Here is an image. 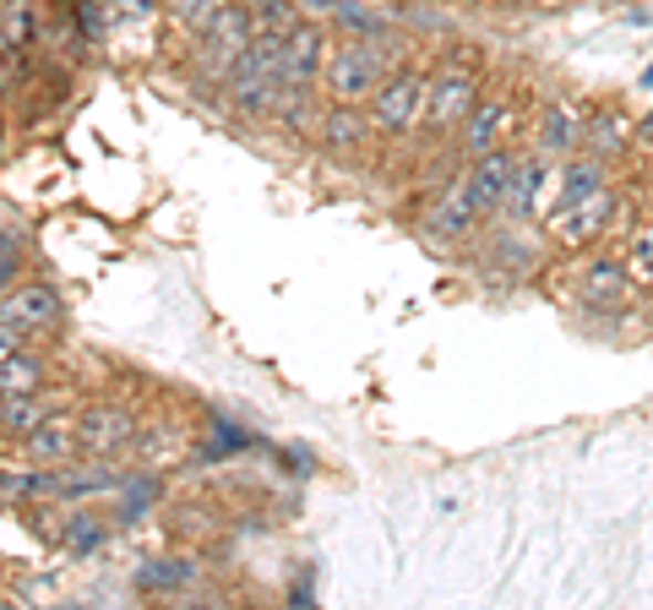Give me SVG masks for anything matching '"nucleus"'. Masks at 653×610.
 I'll return each instance as SVG.
<instances>
[{"mask_svg": "<svg viewBox=\"0 0 653 610\" xmlns=\"http://www.w3.org/2000/svg\"><path fill=\"white\" fill-rule=\"evenodd\" d=\"M164 6H169V11L180 17V22H191V28H201V22L213 17V6H218V0H164Z\"/></svg>", "mask_w": 653, "mask_h": 610, "instance_id": "obj_28", "label": "nucleus"}, {"mask_svg": "<svg viewBox=\"0 0 653 610\" xmlns=\"http://www.w3.org/2000/svg\"><path fill=\"white\" fill-rule=\"evenodd\" d=\"M643 87H653V66H649V71H643Z\"/></svg>", "mask_w": 653, "mask_h": 610, "instance_id": "obj_31", "label": "nucleus"}, {"mask_svg": "<svg viewBox=\"0 0 653 610\" xmlns=\"http://www.w3.org/2000/svg\"><path fill=\"white\" fill-rule=\"evenodd\" d=\"M522 158H512L507 147H490L474 158L468 169V197L479 207V218H522ZM528 224V218H522Z\"/></svg>", "mask_w": 653, "mask_h": 610, "instance_id": "obj_2", "label": "nucleus"}, {"mask_svg": "<svg viewBox=\"0 0 653 610\" xmlns=\"http://www.w3.org/2000/svg\"><path fill=\"white\" fill-rule=\"evenodd\" d=\"M322 76L332 104H371L376 82L387 76V61H382V50L371 39H343L338 50H326Z\"/></svg>", "mask_w": 653, "mask_h": 610, "instance_id": "obj_1", "label": "nucleus"}, {"mask_svg": "<svg viewBox=\"0 0 653 610\" xmlns=\"http://www.w3.org/2000/svg\"><path fill=\"white\" fill-rule=\"evenodd\" d=\"M474 224H479V207L468 197V175H463V180H447L442 197L425 207V229H431L436 240H463V235H474Z\"/></svg>", "mask_w": 653, "mask_h": 610, "instance_id": "obj_11", "label": "nucleus"}, {"mask_svg": "<svg viewBox=\"0 0 653 610\" xmlns=\"http://www.w3.org/2000/svg\"><path fill=\"white\" fill-rule=\"evenodd\" d=\"M82 442H76V420H65V414H50L33 436H22V453L33 458V464H44V469H61L71 464V453H76Z\"/></svg>", "mask_w": 653, "mask_h": 610, "instance_id": "obj_13", "label": "nucleus"}, {"mask_svg": "<svg viewBox=\"0 0 653 610\" xmlns=\"http://www.w3.org/2000/svg\"><path fill=\"white\" fill-rule=\"evenodd\" d=\"M479 104V71L447 61L442 71H431V93H425V121L431 132H453L463 126V115Z\"/></svg>", "mask_w": 653, "mask_h": 610, "instance_id": "obj_4", "label": "nucleus"}, {"mask_svg": "<svg viewBox=\"0 0 653 610\" xmlns=\"http://www.w3.org/2000/svg\"><path fill=\"white\" fill-rule=\"evenodd\" d=\"M158 496H164V479L158 475H126L121 490H115V518H121V524H136Z\"/></svg>", "mask_w": 653, "mask_h": 610, "instance_id": "obj_19", "label": "nucleus"}, {"mask_svg": "<svg viewBox=\"0 0 653 610\" xmlns=\"http://www.w3.org/2000/svg\"><path fill=\"white\" fill-rule=\"evenodd\" d=\"M425 93H431V71L419 66H397L387 71L382 82H376V93H371V121H376V132H414L419 121H425Z\"/></svg>", "mask_w": 653, "mask_h": 610, "instance_id": "obj_3", "label": "nucleus"}, {"mask_svg": "<svg viewBox=\"0 0 653 610\" xmlns=\"http://www.w3.org/2000/svg\"><path fill=\"white\" fill-rule=\"evenodd\" d=\"M17 343H22V333H17V328H11V322H0V354H11V349H17Z\"/></svg>", "mask_w": 653, "mask_h": 610, "instance_id": "obj_29", "label": "nucleus"}, {"mask_svg": "<svg viewBox=\"0 0 653 610\" xmlns=\"http://www.w3.org/2000/svg\"><path fill=\"white\" fill-rule=\"evenodd\" d=\"M578 142H583V121L567 104H545L539 110V153L556 158V153H572Z\"/></svg>", "mask_w": 653, "mask_h": 610, "instance_id": "obj_17", "label": "nucleus"}, {"mask_svg": "<svg viewBox=\"0 0 653 610\" xmlns=\"http://www.w3.org/2000/svg\"><path fill=\"white\" fill-rule=\"evenodd\" d=\"M599 186H604V158H599V153H588V158H572V164L561 169V197H556V207L583 203L588 192H599Z\"/></svg>", "mask_w": 653, "mask_h": 610, "instance_id": "obj_21", "label": "nucleus"}, {"mask_svg": "<svg viewBox=\"0 0 653 610\" xmlns=\"http://www.w3.org/2000/svg\"><path fill=\"white\" fill-rule=\"evenodd\" d=\"M44 387V354H33V349H11V354H0V399H11V393H39Z\"/></svg>", "mask_w": 653, "mask_h": 610, "instance_id": "obj_16", "label": "nucleus"}, {"mask_svg": "<svg viewBox=\"0 0 653 610\" xmlns=\"http://www.w3.org/2000/svg\"><path fill=\"white\" fill-rule=\"evenodd\" d=\"M317 126H322V142L332 153H354L371 136V115H360V104H326L317 115Z\"/></svg>", "mask_w": 653, "mask_h": 610, "instance_id": "obj_15", "label": "nucleus"}, {"mask_svg": "<svg viewBox=\"0 0 653 610\" xmlns=\"http://www.w3.org/2000/svg\"><path fill=\"white\" fill-rule=\"evenodd\" d=\"M76 442L93 453V458H110V453H126L136 442V414L126 404H93L76 414Z\"/></svg>", "mask_w": 653, "mask_h": 610, "instance_id": "obj_6", "label": "nucleus"}, {"mask_svg": "<svg viewBox=\"0 0 653 610\" xmlns=\"http://www.w3.org/2000/svg\"><path fill=\"white\" fill-rule=\"evenodd\" d=\"M621 262H626V272H632V283H653V224L632 229V240H626Z\"/></svg>", "mask_w": 653, "mask_h": 610, "instance_id": "obj_24", "label": "nucleus"}, {"mask_svg": "<svg viewBox=\"0 0 653 610\" xmlns=\"http://www.w3.org/2000/svg\"><path fill=\"white\" fill-rule=\"evenodd\" d=\"M638 136H643V142H653V115L643 121V126H638Z\"/></svg>", "mask_w": 653, "mask_h": 610, "instance_id": "obj_30", "label": "nucleus"}, {"mask_svg": "<svg viewBox=\"0 0 653 610\" xmlns=\"http://www.w3.org/2000/svg\"><path fill=\"white\" fill-rule=\"evenodd\" d=\"M110 540V524L99 518V513H87V507H76V513H65V529H61V545L71 556H93L99 545Z\"/></svg>", "mask_w": 653, "mask_h": 610, "instance_id": "obj_20", "label": "nucleus"}, {"mask_svg": "<svg viewBox=\"0 0 653 610\" xmlns=\"http://www.w3.org/2000/svg\"><path fill=\"white\" fill-rule=\"evenodd\" d=\"M76 28H82V39H99L104 33V0H76Z\"/></svg>", "mask_w": 653, "mask_h": 610, "instance_id": "obj_27", "label": "nucleus"}, {"mask_svg": "<svg viewBox=\"0 0 653 610\" xmlns=\"http://www.w3.org/2000/svg\"><path fill=\"white\" fill-rule=\"evenodd\" d=\"M240 447H251V436H246L240 425L218 420V425H213V436H207V447H201V458H224V453H240Z\"/></svg>", "mask_w": 653, "mask_h": 610, "instance_id": "obj_26", "label": "nucleus"}, {"mask_svg": "<svg viewBox=\"0 0 653 610\" xmlns=\"http://www.w3.org/2000/svg\"><path fill=\"white\" fill-rule=\"evenodd\" d=\"M0 322H11L22 339L28 333H44L61 322V294L50 283H11L6 300H0Z\"/></svg>", "mask_w": 653, "mask_h": 610, "instance_id": "obj_7", "label": "nucleus"}, {"mask_svg": "<svg viewBox=\"0 0 653 610\" xmlns=\"http://www.w3.org/2000/svg\"><path fill=\"white\" fill-rule=\"evenodd\" d=\"M610 213H615V192L599 186V192H588L583 203L556 207V213H550V229H556L561 246H588V235H599V229L610 224Z\"/></svg>", "mask_w": 653, "mask_h": 610, "instance_id": "obj_9", "label": "nucleus"}, {"mask_svg": "<svg viewBox=\"0 0 653 610\" xmlns=\"http://www.w3.org/2000/svg\"><path fill=\"white\" fill-rule=\"evenodd\" d=\"M322 61H326V28L300 17L289 33H283V71H289V87L305 93L317 76H322Z\"/></svg>", "mask_w": 653, "mask_h": 610, "instance_id": "obj_8", "label": "nucleus"}, {"mask_svg": "<svg viewBox=\"0 0 653 610\" xmlns=\"http://www.w3.org/2000/svg\"><path fill=\"white\" fill-rule=\"evenodd\" d=\"M261 33H289L294 22H300V6H289V0H261V11L251 17Z\"/></svg>", "mask_w": 653, "mask_h": 610, "instance_id": "obj_25", "label": "nucleus"}, {"mask_svg": "<svg viewBox=\"0 0 653 610\" xmlns=\"http://www.w3.org/2000/svg\"><path fill=\"white\" fill-rule=\"evenodd\" d=\"M507 126H512V104H474V110L463 115V136H457V147H463L468 158H479V153L501 147Z\"/></svg>", "mask_w": 653, "mask_h": 610, "instance_id": "obj_14", "label": "nucleus"}, {"mask_svg": "<svg viewBox=\"0 0 653 610\" xmlns=\"http://www.w3.org/2000/svg\"><path fill=\"white\" fill-rule=\"evenodd\" d=\"M632 294H638V283H632V272H626L621 257H593L583 268L588 311H621V306H632Z\"/></svg>", "mask_w": 653, "mask_h": 610, "instance_id": "obj_10", "label": "nucleus"}, {"mask_svg": "<svg viewBox=\"0 0 653 610\" xmlns=\"http://www.w3.org/2000/svg\"><path fill=\"white\" fill-rule=\"evenodd\" d=\"M33 33H39L33 0H6V6H0V44H6V50H28Z\"/></svg>", "mask_w": 653, "mask_h": 610, "instance_id": "obj_22", "label": "nucleus"}, {"mask_svg": "<svg viewBox=\"0 0 653 610\" xmlns=\"http://www.w3.org/2000/svg\"><path fill=\"white\" fill-rule=\"evenodd\" d=\"M583 142H588V153H599V158H610L621 142H632V126L621 121V115H593V121H583Z\"/></svg>", "mask_w": 653, "mask_h": 610, "instance_id": "obj_23", "label": "nucleus"}, {"mask_svg": "<svg viewBox=\"0 0 653 610\" xmlns=\"http://www.w3.org/2000/svg\"><path fill=\"white\" fill-rule=\"evenodd\" d=\"M44 420H50V404H44L39 393H11V399H0V436H11V442L33 436Z\"/></svg>", "mask_w": 653, "mask_h": 610, "instance_id": "obj_18", "label": "nucleus"}, {"mask_svg": "<svg viewBox=\"0 0 653 610\" xmlns=\"http://www.w3.org/2000/svg\"><path fill=\"white\" fill-rule=\"evenodd\" d=\"M251 39H257V22H251V11L246 6H213V17L201 22V50H207V61L218 71H229L246 50H251Z\"/></svg>", "mask_w": 653, "mask_h": 610, "instance_id": "obj_5", "label": "nucleus"}, {"mask_svg": "<svg viewBox=\"0 0 653 610\" xmlns=\"http://www.w3.org/2000/svg\"><path fill=\"white\" fill-rule=\"evenodd\" d=\"M131 583H136L142 595H180V589L201 583V561H196V556H147Z\"/></svg>", "mask_w": 653, "mask_h": 610, "instance_id": "obj_12", "label": "nucleus"}]
</instances>
